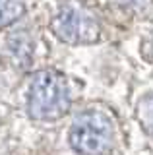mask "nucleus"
<instances>
[{
  "instance_id": "6",
  "label": "nucleus",
  "mask_w": 153,
  "mask_h": 155,
  "mask_svg": "<svg viewBox=\"0 0 153 155\" xmlns=\"http://www.w3.org/2000/svg\"><path fill=\"white\" fill-rule=\"evenodd\" d=\"M21 2L20 0H0V25L16 19L21 14Z\"/></svg>"
},
{
  "instance_id": "1",
  "label": "nucleus",
  "mask_w": 153,
  "mask_h": 155,
  "mask_svg": "<svg viewBox=\"0 0 153 155\" xmlns=\"http://www.w3.org/2000/svg\"><path fill=\"white\" fill-rule=\"evenodd\" d=\"M68 140L72 149L80 155H112L116 151L118 126L111 113L87 109L72 122Z\"/></svg>"
},
{
  "instance_id": "3",
  "label": "nucleus",
  "mask_w": 153,
  "mask_h": 155,
  "mask_svg": "<svg viewBox=\"0 0 153 155\" xmlns=\"http://www.w3.org/2000/svg\"><path fill=\"white\" fill-rule=\"evenodd\" d=\"M52 33L68 45H87L101 37L97 18L78 4L62 6L52 18Z\"/></svg>"
},
{
  "instance_id": "7",
  "label": "nucleus",
  "mask_w": 153,
  "mask_h": 155,
  "mask_svg": "<svg viewBox=\"0 0 153 155\" xmlns=\"http://www.w3.org/2000/svg\"><path fill=\"white\" fill-rule=\"evenodd\" d=\"M143 54H145L147 60H153V29L143 41Z\"/></svg>"
},
{
  "instance_id": "4",
  "label": "nucleus",
  "mask_w": 153,
  "mask_h": 155,
  "mask_svg": "<svg viewBox=\"0 0 153 155\" xmlns=\"http://www.w3.org/2000/svg\"><path fill=\"white\" fill-rule=\"evenodd\" d=\"M136 116L140 120L142 128L149 136H153V91L143 95L136 105Z\"/></svg>"
},
{
  "instance_id": "2",
  "label": "nucleus",
  "mask_w": 153,
  "mask_h": 155,
  "mask_svg": "<svg viewBox=\"0 0 153 155\" xmlns=\"http://www.w3.org/2000/svg\"><path fill=\"white\" fill-rule=\"evenodd\" d=\"M70 80L58 72H41L35 76L29 89V113L39 120L62 118L72 107Z\"/></svg>"
},
{
  "instance_id": "5",
  "label": "nucleus",
  "mask_w": 153,
  "mask_h": 155,
  "mask_svg": "<svg viewBox=\"0 0 153 155\" xmlns=\"http://www.w3.org/2000/svg\"><path fill=\"white\" fill-rule=\"evenodd\" d=\"M114 10H120L126 14H142L151 6V0H109Z\"/></svg>"
}]
</instances>
